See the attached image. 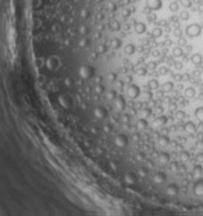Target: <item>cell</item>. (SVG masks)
<instances>
[{
	"label": "cell",
	"mask_w": 203,
	"mask_h": 216,
	"mask_svg": "<svg viewBox=\"0 0 203 216\" xmlns=\"http://www.w3.org/2000/svg\"><path fill=\"white\" fill-rule=\"evenodd\" d=\"M164 180H166V175H164L163 172H158V174H156L153 176V181L156 183V184H162Z\"/></svg>",
	"instance_id": "6"
},
{
	"label": "cell",
	"mask_w": 203,
	"mask_h": 216,
	"mask_svg": "<svg viewBox=\"0 0 203 216\" xmlns=\"http://www.w3.org/2000/svg\"><path fill=\"white\" fill-rule=\"evenodd\" d=\"M184 95H185V98H194L195 89L194 87H186V89L184 90Z\"/></svg>",
	"instance_id": "11"
},
{
	"label": "cell",
	"mask_w": 203,
	"mask_h": 216,
	"mask_svg": "<svg viewBox=\"0 0 203 216\" xmlns=\"http://www.w3.org/2000/svg\"><path fill=\"white\" fill-rule=\"evenodd\" d=\"M159 73H161V75L167 73V68H166V67H161V68H159Z\"/></svg>",
	"instance_id": "29"
},
{
	"label": "cell",
	"mask_w": 203,
	"mask_h": 216,
	"mask_svg": "<svg viewBox=\"0 0 203 216\" xmlns=\"http://www.w3.org/2000/svg\"><path fill=\"white\" fill-rule=\"evenodd\" d=\"M146 121H145V118H139L138 120V122H136V127L138 129H146Z\"/></svg>",
	"instance_id": "18"
},
{
	"label": "cell",
	"mask_w": 203,
	"mask_h": 216,
	"mask_svg": "<svg viewBox=\"0 0 203 216\" xmlns=\"http://www.w3.org/2000/svg\"><path fill=\"white\" fill-rule=\"evenodd\" d=\"M135 180H136V177L134 176L132 174H127V175H126V181H127V183L134 184V183H135Z\"/></svg>",
	"instance_id": "23"
},
{
	"label": "cell",
	"mask_w": 203,
	"mask_h": 216,
	"mask_svg": "<svg viewBox=\"0 0 203 216\" xmlns=\"http://www.w3.org/2000/svg\"><path fill=\"white\" fill-rule=\"evenodd\" d=\"M167 121V117H164V116H161V117H158L156 121H154V126H162L164 125Z\"/></svg>",
	"instance_id": "17"
},
{
	"label": "cell",
	"mask_w": 203,
	"mask_h": 216,
	"mask_svg": "<svg viewBox=\"0 0 203 216\" xmlns=\"http://www.w3.org/2000/svg\"><path fill=\"white\" fill-rule=\"evenodd\" d=\"M182 49H181V46H175L174 49H172V54H174L175 57H181L182 55Z\"/></svg>",
	"instance_id": "20"
},
{
	"label": "cell",
	"mask_w": 203,
	"mask_h": 216,
	"mask_svg": "<svg viewBox=\"0 0 203 216\" xmlns=\"http://www.w3.org/2000/svg\"><path fill=\"white\" fill-rule=\"evenodd\" d=\"M121 45H122V41H121V39L113 37L112 40H110V46H112L113 49H118Z\"/></svg>",
	"instance_id": "12"
},
{
	"label": "cell",
	"mask_w": 203,
	"mask_h": 216,
	"mask_svg": "<svg viewBox=\"0 0 203 216\" xmlns=\"http://www.w3.org/2000/svg\"><path fill=\"white\" fill-rule=\"evenodd\" d=\"M116 104H117V108L123 109V108H125V99H123L122 97H117V99H116Z\"/></svg>",
	"instance_id": "19"
},
{
	"label": "cell",
	"mask_w": 203,
	"mask_h": 216,
	"mask_svg": "<svg viewBox=\"0 0 203 216\" xmlns=\"http://www.w3.org/2000/svg\"><path fill=\"white\" fill-rule=\"evenodd\" d=\"M190 59H192V63L193 64H200V63H202V55H200L199 53L193 54Z\"/></svg>",
	"instance_id": "13"
},
{
	"label": "cell",
	"mask_w": 203,
	"mask_h": 216,
	"mask_svg": "<svg viewBox=\"0 0 203 216\" xmlns=\"http://www.w3.org/2000/svg\"><path fill=\"white\" fill-rule=\"evenodd\" d=\"M134 51H135V46H134L132 44H127V45H125V53L127 54V55L134 54Z\"/></svg>",
	"instance_id": "16"
},
{
	"label": "cell",
	"mask_w": 203,
	"mask_h": 216,
	"mask_svg": "<svg viewBox=\"0 0 203 216\" xmlns=\"http://www.w3.org/2000/svg\"><path fill=\"white\" fill-rule=\"evenodd\" d=\"M158 143L161 144L162 147H164V145H167V144L170 143V140H168V138H167V136L162 135V136H159V138H158Z\"/></svg>",
	"instance_id": "21"
},
{
	"label": "cell",
	"mask_w": 203,
	"mask_h": 216,
	"mask_svg": "<svg viewBox=\"0 0 203 216\" xmlns=\"http://www.w3.org/2000/svg\"><path fill=\"white\" fill-rule=\"evenodd\" d=\"M175 66H176V68H181V63H176V64H175Z\"/></svg>",
	"instance_id": "35"
},
{
	"label": "cell",
	"mask_w": 203,
	"mask_h": 216,
	"mask_svg": "<svg viewBox=\"0 0 203 216\" xmlns=\"http://www.w3.org/2000/svg\"><path fill=\"white\" fill-rule=\"evenodd\" d=\"M123 122H128V117H127V116H123Z\"/></svg>",
	"instance_id": "33"
},
{
	"label": "cell",
	"mask_w": 203,
	"mask_h": 216,
	"mask_svg": "<svg viewBox=\"0 0 203 216\" xmlns=\"http://www.w3.org/2000/svg\"><path fill=\"white\" fill-rule=\"evenodd\" d=\"M202 166L200 165H197V166H194V169H193V177L194 179H198V177H200V175H202Z\"/></svg>",
	"instance_id": "10"
},
{
	"label": "cell",
	"mask_w": 203,
	"mask_h": 216,
	"mask_svg": "<svg viewBox=\"0 0 203 216\" xmlns=\"http://www.w3.org/2000/svg\"><path fill=\"white\" fill-rule=\"evenodd\" d=\"M166 190H167V194L168 195H176L177 193H179V187H177L176 184H170Z\"/></svg>",
	"instance_id": "5"
},
{
	"label": "cell",
	"mask_w": 203,
	"mask_h": 216,
	"mask_svg": "<svg viewBox=\"0 0 203 216\" xmlns=\"http://www.w3.org/2000/svg\"><path fill=\"white\" fill-rule=\"evenodd\" d=\"M171 169H172V170H174V171H175V170L177 169V163H172V165H171Z\"/></svg>",
	"instance_id": "32"
},
{
	"label": "cell",
	"mask_w": 203,
	"mask_h": 216,
	"mask_svg": "<svg viewBox=\"0 0 203 216\" xmlns=\"http://www.w3.org/2000/svg\"><path fill=\"white\" fill-rule=\"evenodd\" d=\"M172 87H174V84H172L171 81H168V82H164L162 89H163V91H171Z\"/></svg>",
	"instance_id": "22"
},
{
	"label": "cell",
	"mask_w": 203,
	"mask_h": 216,
	"mask_svg": "<svg viewBox=\"0 0 203 216\" xmlns=\"http://www.w3.org/2000/svg\"><path fill=\"white\" fill-rule=\"evenodd\" d=\"M195 147H197L198 149H200V151H202V149H203V139H202V140H199V141H197V143H195Z\"/></svg>",
	"instance_id": "26"
},
{
	"label": "cell",
	"mask_w": 203,
	"mask_h": 216,
	"mask_svg": "<svg viewBox=\"0 0 203 216\" xmlns=\"http://www.w3.org/2000/svg\"><path fill=\"white\" fill-rule=\"evenodd\" d=\"M194 115H195V117L200 121V122H203V107H198L197 109H195Z\"/></svg>",
	"instance_id": "15"
},
{
	"label": "cell",
	"mask_w": 203,
	"mask_h": 216,
	"mask_svg": "<svg viewBox=\"0 0 203 216\" xmlns=\"http://www.w3.org/2000/svg\"><path fill=\"white\" fill-rule=\"evenodd\" d=\"M114 141H116V144H117L118 147H125L126 144H127V139H126L123 135H117Z\"/></svg>",
	"instance_id": "8"
},
{
	"label": "cell",
	"mask_w": 203,
	"mask_h": 216,
	"mask_svg": "<svg viewBox=\"0 0 203 216\" xmlns=\"http://www.w3.org/2000/svg\"><path fill=\"white\" fill-rule=\"evenodd\" d=\"M184 129H185V131H186V133L190 134V135H193V134L197 133V126H195L194 123L192 122V121H189V122L185 123V125H184Z\"/></svg>",
	"instance_id": "4"
},
{
	"label": "cell",
	"mask_w": 203,
	"mask_h": 216,
	"mask_svg": "<svg viewBox=\"0 0 203 216\" xmlns=\"http://www.w3.org/2000/svg\"><path fill=\"white\" fill-rule=\"evenodd\" d=\"M193 192L197 197H203V177H198L193 187Z\"/></svg>",
	"instance_id": "2"
},
{
	"label": "cell",
	"mask_w": 203,
	"mask_h": 216,
	"mask_svg": "<svg viewBox=\"0 0 203 216\" xmlns=\"http://www.w3.org/2000/svg\"><path fill=\"white\" fill-rule=\"evenodd\" d=\"M200 32H202V26L198 25V23H190L185 28V33H186L188 37H198Z\"/></svg>",
	"instance_id": "1"
},
{
	"label": "cell",
	"mask_w": 203,
	"mask_h": 216,
	"mask_svg": "<svg viewBox=\"0 0 203 216\" xmlns=\"http://www.w3.org/2000/svg\"><path fill=\"white\" fill-rule=\"evenodd\" d=\"M152 36H153L154 39H158L161 37L162 35H163V31H162V28L159 27V26H156V27H153V30H152Z\"/></svg>",
	"instance_id": "7"
},
{
	"label": "cell",
	"mask_w": 203,
	"mask_h": 216,
	"mask_svg": "<svg viewBox=\"0 0 203 216\" xmlns=\"http://www.w3.org/2000/svg\"><path fill=\"white\" fill-rule=\"evenodd\" d=\"M114 77H116V75H114V73H108V80L113 81V80H114Z\"/></svg>",
	"instance_id": "30"
},
{
	"label": "cell",
	"mask_w": 203,
	"mask_h": 216,
	"mask_svg": "<svg viewBox=\"0 0 203 216\" xmlns=\"http://www.w3.org/2000/svg\"><path fill=\"white\" fill-rule=\"evenodd\" d=\"M168 159H170L168 153H164V152L159 153V156H158V162H159L161 165H166L167 162H168Z\"/></svg>",
	"instance_id": "9"
},
{
	"label": "cell",
	"mask_w": 203,
	"mask_h": 216,
	"mask_svg": "<svg viewBox=\"0 0 203 216\" xmlns=\"http://www.w3.org/2000/svg\"><path fill=\"white\" fill-rule=\"evenodd\" d=\"M148 68L153 71V69H156V68H157V64L154 63V62H150V63H148Z\"/></svg>",
	"instance_id": "27"
},
{
	"label": "cell",
	"mask_w": 203,
	"mask_h": 216,
	"mask_svg": "<svg viewBox=\"0 0 203 216\" xmlns=\"http://www.w3.org/2000/svg\"><path fill=\"white\" fill-rule=\"evenodd\" d=\"M195 159H197L198 162H203V153L197 154V157H195Z\"/></svg>",
	"instance_id": "28"
},
{
	"label": "cell",
	"mask_w": 203,
	"mask_h": 216,
	"mask_svg": "<svg viewBox=\"0 0 203 216\" xmlns=\"http://www.w3.org/2000/svg\"><path fill=\"white\" fill-rule=\"evenodd\" d=\"M139 94H140V89H139L138 85L131 84L130 86L127 87V95H128L130 98L135 99V98H138V97H139Z\"/></svg>",
	"instance_id": "3"
},
{
	"label": "cell",
	"mask_w": 203,
	"mask_h": 216,
	"mask_svg": "<svg viewBox=\"0 0 203 216\" xmlns=\"http://www.w3.org/2000/svg\"><path fill=\"white\" fill-rule=\"evenodd\" d=\"M176 118H179V120L185 118V113L182 112V111H177V112H176Z\"/></svg>",
	"instance_id": "25"
},
{
	"label": "cell",
	"mask_w": 203,
	"mask_h": 216,
	"mask_svg": "<svg viewBox=\"0 0 203 216\" xmlns=\"http://www.w3.org/2000/svg\"><path fill=\"white\" fill-rule=\"evenodd\" d=\"M180 158H181L182 161H188V159H189V153H188V152H182V153L180 154Z\"/></svg>",
	"instance_id": "24"
},
{
	"label": "cell",
	"mask_w": 203,
	"mask_h": 216,
	"mask_svg": "<svg viewBox=\"0 0 203 216\" xmlns=\"http://www.w3.org/2000/svg\"><path fill=\"white\" fill-rule=\"evenodd\" d=\"M139 172H140L141 176H145V175H146V171H145L144 169H140V171H139Z\"/></svg>",
	"instance_id": "31"
},
{
	"label": "cell",
	"mask_w": 203,
	"mask_h": 216,
	"mask_svg": "<svg viewBox=\"0 0 203 216\" xmlns=\"http://www.w3.org/2000/svg\"><path fill=\"white\" fill-rule=\"evenodd\" d=\"M98 91H99V93L103 91V86H102V85H99V86H98Z\"/></svg>",
	"instance_id": "34"
},
{
	"label": "cell",
	"mask_w": 203,
	"mask_h": 216,
	"mask_svg": "<svg viewBox=\"0 0 203 216\" xmlns=\"http://www.w3.org/2000/svg\"><path fill=\"white\" fill-rule=\"evenodd\" d=\"M148 87H149L150 90H157V89L159 87L158 81H157V80H154V79L149 80V81H148Z\"/></svg>",
	"instance_id": "14"
}]
</instances>
